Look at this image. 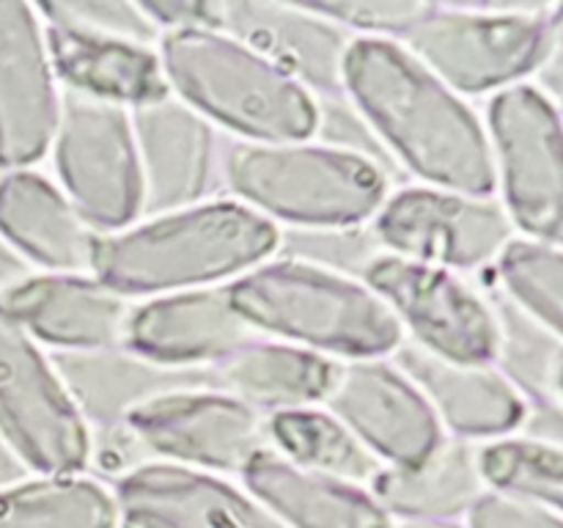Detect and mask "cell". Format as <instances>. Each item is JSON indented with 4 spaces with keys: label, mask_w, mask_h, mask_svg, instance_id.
I'll use <instances>...</instances> for the list:
<instances>
[{
    "label": "cell",
    "mask_w": 563,
    "mask_h": 528,
    "mask_svg": "<svg viewBox=\"0 0 563 528\" xmlns=\"http://www.w3.org/2000/svg\"><path fill=\"white\" fill-rule=\"evenodd\" d=\"M341 94L352 99L379 143L427 187L493 198L487 130L445 82L394 38H352L341 66Z\"/></svg>",
    "instance_id": "cell-1"
},
{
    "label": "cell",
    "mask_w": 563,
    "mask_h": 528,
    "mask_svg": "<svg viewBox=\"0 0 563 528\" xmlns=\"http://www.w3.org/2000/svg\"><path fill=\"white\" fill-rule=\"evenodd\" d=\"M280 248V231L240 201H203L99 234L91 275L121 297H159L240 278Z\"/></svg>",
    "instance_id": "cell-2"
},
{
    "label": "cell",
    "mask_w": 563,
    "mask_h": 528,
    "mask_svg": "<svg viewBox=\"0 0 563 528\" xmlns=\"http://www.w3.org/2000/svg\"><path fill=\"white\" fill-rule=\"evenodd\" d=\"M157 55L168 91L240 141H308L322 124V105L308 88L229 33L165 31Z\"/></svg>",
    "instance_id": "cell-3"
},
{
    "label": "cell",
    "mask_w": 563,
    "mask_h": 528,
    "mask_svg": "<svg viewBox=\"0 0 563 528\" xmlns=\"http://www.w3.org/2000/svg\"><path fill=\"white\" fill-rule=\"evenodd\" d=\"M225 289L234 311L256 333L317 355L374 361L405 344L390 308L363 280L330 267L284 258L258 264Z\"/></svg>",
    "instance_id": "cell-4"
},
{
    "label": "cell",
    "mask_w": 563,
    "mask_h": 528,
    "mask_svg": "<svg viewBox=\"0 0 563 528\" xmlns=\"http://www.w3.org/2000/svg\"><path fill=\"white\" fill-rule=\"evenodd\" d=\"M223 182L262 218L306 231L355 229L388 198L377 160L333 143L236 141L223 148Z\"/></svg>",
    "instance_id": "cell-5"
},
{
    "label": "cell",
    "mask_w": 563,
    "mask_h": 528,
    "mask_svg": "<svg viewBox=\"0 0 563 528\" xmlns=\"http://www.w3.org/2000/svg\"><path fill=\"white\" fill-rule=\"evenodd\" d=\"M561 6L429 3L401 47L456 97L520 86L561 47Z\"/></svg>",
    "instance_id": "cell-6"
},
{
    "label": "cell",
    "mask_w": 563,
    "mask_h": 528,
    "mask_svg": "<svg viewBox=\"0 0 563 528\" xmlns=\"http://www.w3.org/2000/svg\"><path fill=\"white\" fill-rule=\"evenodd\" d=\"M49 148L60 193L97 234H115L143 215L130 110L64 91Z\"/></svg>",
    "instance_id": "cell-7"
},
{
    "label": "cell",
    "mask_w": 563,
    "mask_h": 528,
    "mask_svg": "<svg viewBox=\"0 0 563 528\" xmlns=\"http://www.w3.org/2000/svg\"><path fill=\"white\" fill-rule=\"evenodd\" d=\"M0 438L27 473L80 476L93 454L86 418L42 346L0 319Z\"/></svg>",
    "instance_id": "cell-8"
},
{
    "label": "cell",
    "mask_w": 563,
    "mask_h": 528,
    "mask_svg": "<svg viewBox=\"0 0 563 528\" xmlns=\"http://www.w3.org/2000/svg\"><path fill=\"white\" fill-rule=\"evenodd\" d=\"M487 141L504 212L528 240L561 242V113L537 86L498 91L487 110Z\"/></svg>",
    "instance_id": "cell-9"
},
{
    "label": "cell",
    "mask_w": 563,
    "mask_h": 528,
    "mask_svg": "<svg viewBox=\"0 0 563 528\" xmlns=\"http://www.w3.org/2000/svg\"><path fill=\"white\" fill-rule=\"evenodd\" d=\"M363 284L421 350L465 366H489L498 355V311L451 270L379 253L363 267Z\"/></svg>",
    "instance_id": "cell-10"
},
{
    "label": "cell",
    "mask_w": 563,
    "mask_h": 528,
    "mask_svg": "<svg viewBox=\"0 0 563 528\" xmlns=\"http://www.w3.org/2000/svg\"><path fill=\"white\" fill-rule=\"evenodd\" d=\"M121 427L163 462L207 473H242L258 451L273 449L267 418L209 385L154 396L132 407Z\"/></svg>",
    "instance_id": "cell-11"
},
{
    "label": "cell",
    "mask_w": 563,
    "mask_h": 528,
    "mask_svg": "<svg viewBox=\"0 0 563 528\" xmlns=\"http://www.w3.org/2000/svg\"><path fill=\"white\" fill-rule=\"evenodd\" d=\"M511 234L515 226L495 198L427 185L394 193L374 215V237L388 253L451 273L495 262Z\"/></svg>",
    "instance_id": "cell-12"
},
{
    "label": "cell",
    "mask_w": 563,
    "mask_h": 528,
    "mask_svg": "<svg viewBox=\"0 0 563 528\" xmlns=\"http://www.w3.org/2000/svg\"><path fill=\"white\" fill-rule=\"evenodd\" d=\"M324 405L385 468L421 465L445 443L421 391L383 358L339 363Z\"/></svg>",
    "instance_id": "cell-13"
},
{
    "label": "cell",
    "mask_w": 563,
    "mask_h": 528,
    "mask_svg": "<svg viewBox=\"0 0 563 528\" xmlns=\"http://www.w3.org/2000/svg\"><path fill=\"white\" fill-rule=\"evenodd\" d=\"M60 113L58 80L36 6L0 0V170H25L49 152Z\"/></svg>",
    "instance_id": "cell-14"
},
{
    "label": "cell",
    "mask_w": 563,
    "mask_h": 528,
    "mask_svg": "<svg viewBox=\"0 0 563 528\" xmlns=\"http://www.w3.org/2000/svg\"><path fill=\"white\" fill-rule=\"evenodd\" d=\"M143 176V212L196 207L223 182L218 127L176 97L130 110Z\"/></svg>",
    "instance_id": "cell-15"
},
{
    "label": "cell",
    "mask_w": 563,
    "mask_h": 528,
    "mask_svg": "<svg viewBox=\"0 0 563 528\" xmlns=\"http://www.w3.org/2000/svg\"><path fill=\"white\" fill-rule=\"evenodd\" d=\"M126 528H284L245 487L170 462H141L115 479Z\"/></svg>",
    "instance_id": "cell-16"
},
{
    "label": "cell",
    "mask_w": 563,
    "mask_h": 528,
    "mask_svg": "<svg viewBox=\"0 0 563 528\" xmlns=\"http://www.w3.org/2000/svg\"><path fill=\"white\" fill-rule=\"evenodd\" d=\"M256 330L234 311L225 286L174 292L130 308L124 344L132 355L165 369L218 366Z\"/></svg>",
    "instance_id": "cell-17"
},
{
    "label": "cell",
    "mask_w": 563,
    "mask_h": 528,
    "mask_svg": "<svg viewBox=\"0 0 563 528\" xmlns=\"http://www.w3.org/2000/svg\"><path fill=\"white\" fill-rule=\"evenodd\" d=\"M126 297L88 275H27L0 295V319L58 352H97L124 344Z\"/></svg>",
    "instance_id": "cell-18"
},
{
    "label": "cell",
    "mask_w": 563,
    "mask_h": 528,
    "mask_svg": "<svg viewBox=\"0 0 563 528\" xmlns=\"http://www.w3.org/2000/svg\"><path fill=\"white\" fill-rule=\"evenodd\" d=\"M214 31L234 36L308 91L341 94V66L352 36L302 3H214Z\"/></svg>",
    "instance_id": "cell-19"
},
{
    "label": "cell",
    "mask_w": 563,
    "mask_h": 528,
    "mask_svg": "<svg viewBox=\"0 0 563 528\" xmlns=\"http://www.w3.org/2000/svg\"><path fill=\"white\" fill-rule=\"evenodd\" d=\"M394 358V366L429 402L443 432L498 440L526 424L528 399L498 369L443 361L416 344H401Z\"/></svg>",
    "instance_id": "cell-20"
},
{
    "label": "cell",
    "mask_w": 563,
    "mask_h": 528,
    "mask_svg": "<svg viewBox=\"0 0 563 528\" xmlns=\"http://www.w3.org/2000/svg\"><path fill=\"white\" fill-rule=\"evenodd\" d=\"M0 240L47 273H91L99 234L77 215L58 185L36 170L0 174Z\"/></svg>",
    "instance_id": "cell-21"
},
{
    "label": "cell",
    "mask_w": 563,
    "mask_h": 528,
    "mask_svg": "<svg viewBox=\"0 0 563 528\" xmlns=\"http://www.w3.org/2000/svg\"><path fill=\"white\" fill-rule=\"evenodd\" d=\"M44 22V20H42ZM49 66L64 91L137 110L170 97L157 50L44 22Z\"/></svg>",
    "instance_id": "cell-22"
},
{
    "label": "cell",
    "mask_w": 563,
    "mask_h": 528,
    "mask_svg": "<svg viewBox=\"0 0 563 528\" xmlns=\"http://www.w3.org/2000/svg\"><path fill=\"white\" fill-rule=\"evenodd\" d=\"M240 476L284 528H390L394 522L368 490L297 468L275 449L258 451Z\"/></svg>",
    "instance_id": "cell-23"
},
{
    "label": "cell",
    "mask_w": 563,
    "mask_h": 528,
    "mask_svg": "<svg viewBox=\"0 0 563 528\" xmlns=\"http://www.w3.org/2000/svg\"><path fill=\"white\" fill-rule=\"evenodd\" d=\"M49 361L86 424L93 421L99 427H121L132 407L159 394L209 385L207 374L157 366L119 346L97 352H58Z\"/></svg>",
    "instance_id": "cell-24"
},
{
    "label": "cell",
    "mask_w": 563,
    "mask_h": 528,
    "mask_svg": "<svg viewBox=\"0 0 563 528\" xmlns=\"http://www.w3.org/2000/svg\"><path fill=\"white\" fill-rule=\"evenodd\" d=\"M335 369L330 358L284 341L251 339L207 374L214 391L234 396L256 413H284L324 402Z\"/></svg>",
    "instance_id": "cell-25"
},
{
    "label": "cell",
    "mask_w": 563,
    "mask_h": 528,
    "mask_svg": "<svg viewBox=\"0 0 563 528\" xmlns=\"http://www.w3.org/2000/svg\"><path fill=\"white\" fill-rule=\"evenodd\" d=\"M368 493L390 520L456 522L487 493L476 449L465 440H445L429 460L412 468H383Z\"/></svg>",
    "instance_id": "cell-26"
},
{
    "label": "cell",
    "mask_w": 563,
    "mask_h": 528,
    "mask_svg": "<svg viewBox=\"0 0 563 528\" xmlns=\"http://www.w3.org/2000/svg\"><path fill=\"white\" fill-rule=\"evenodd\" d=\"M267 438L269 446L297 468L355 487L372 484L385 468L339 418L317 407L273 413L267 418Z\"/></svg>",
    "instance_id": "cell-27"
},
{
    "label": "cell",
    "mask_w": 563,
    "mask_h": 528,
    "mask_svg": "<svg viewBox=\"0 0 563 528\" xmlns=\"http://www.w3.org/2000/svg\"><path fill=\"white\" fill-rule=\"evenodd\" d=\"M110 490L86 476H36L0 487V528H115Z\"/></svg>",
    "instance_id": "cell-28"
},
{
    "label": "cell",
    "mask_w": 563,
    "mask_h": 528,
    "mask_svg": "<svg viewBox=\"0 0 563 528\" xmlns=\"http://www.w3.org/2000/svg\"><path fill=\"white\" fill-rule=\"evenodd\" d=\"M478 473L489 493L561 512L563 457L555 443L498 438L476 449Z\"/></svg>",
    "instance_id": "cell-29"
},
{
    "label": "cell",
    "mask_w": 563,
    "mask_h": 528,
    "mask_svg": "<svg viewBox=\"0 0 563 528\" xmlns=\"http://www.w3.org/2000/svg\"><path fill=\"white\" fill-rule=\"evenodd\" d=\"M498 280L515 311L561 336L563 258L561 248L539 240H511L495 258Z\"/></svg>",
    "instance_id": "cell-30"
},
{
    "label": "cell",
    "mask_w": 563,
    "mask_h": 528,
    "mask_svg": "<svg viewBox=\"0 0 563 528\" xmlns=\"http://www.w3.org/2000/svg\"><path fill=\"white\" fill-rule=\"evenodd\" d=\"M500 341L495 361L504 363L500 374L539 405H559L561 396V346L559 336L539 328L517 311L511 322L498 317Z\"/></svg>",
    "instance_id": "cell-31"
},
{
    "label": "cell",
    "mask_w": 563,
    "mask_h": 528,
    "mask_svg": "<svg viewBox=\"0 0 563 528\" xmlns=\"http://www.w3.org/2000/svg\"><path fill=\"white\" fill-rule=\"evenodd\" d=\"M36 11L49 25L124 38V42L146 44V47H152L163 36L143 6L126 3V0H60V3L36 6Z\"/></svg>",
    "instance_id": "cell-32"
},
{
    "label": "cell",
    "mask_w": 563,
    "mask_h": 528,
    "mask_svg": "<svg viewBox=\"0 0 563 528\" xmlns=\"http://www.w3.org/2000/svg\"><path fill=\"white\" fill-rule=\"evenodd\" d=\"M324 20L339 28L361 31L366 38H401L418 20L429 3L418 0H341V3H306Z\"/></svg>",
    "instance_id": "cell-33"
},
{
    "label": "cell",
    "mask_w": 563,
    "mask_h": 528,
    "mask_svg": "<svg viewBox=\"0 0 563 528\" xmlns=\"http://www.w3.org/2000/svg\"><path fill=\"white\" fill-rule=\"evenodd\" d=\"M465 528H563L561 512L526 501L504 498L498 493H484L467 509Z\"/></svg>",
    "instance_id": "cell-34"
},
{
    "label": "cell",
    "mask_w": 563,
    "mask_h": 528,
    "mask_svg": "<svg viewBox=\"0 0 563 528\" xmlns=\"http://www.w3.org/2000/svg\"><path fill=\"white\" fill-rule=\"evenodd\" d=\"M27 275H31V267L0 240V295L9 292L14 284H20L22 278H27Z\"/></svg>",
    "instance_id": "cell-35"
},
{
    "label": "cell",
    "mask_w": 563,
    "mask_h": 528,
    "mask_svg": "<svg viewBox=\"0 0 563 528\" xmlns=\"http://www.w3.org/2000/svg\"><path fill=\"white\" fill-rule=\"evenodd\" d=\"M25 476L27 471L20 465V460L11 454L9 446L3 443V438H0V487H9V484L22 482Z\"/></svg>",
    "instance_id": "cell-36"
},
{
    "label": "cell",
    "mask_w": 563,
    "mask_h": 528,
    "mask_svg": "<svg viewBox=\"0 0 563 528\" xmlns=\"http://www.w3.org/2000/svg\"><path fill=\"white\" fill-rule=\"evenodd\" d=\"M390 528H465L460 522H427V520H399L390 522Z\"/></svg>",
    "instance_id": "cell-37"
}]
</instances>
